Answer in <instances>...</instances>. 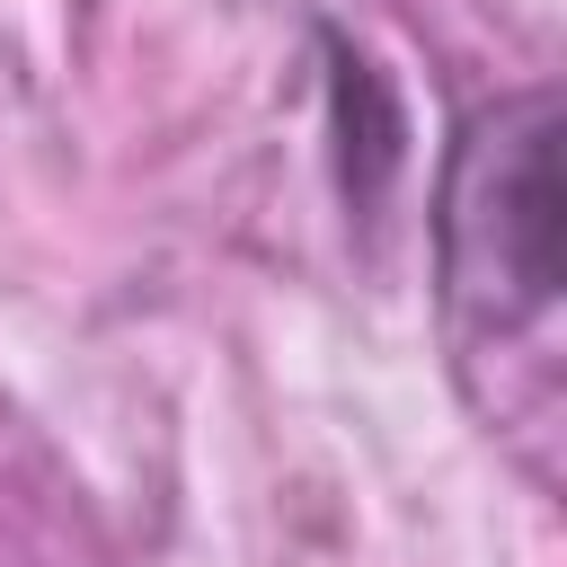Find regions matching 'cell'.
I'll return each instance as SVG.
<instances>
[{"mask_svg": "<svg viewBox=\"0 0 567 567\" xmlns=\"http://www.w3.org/2000/svg\"><path fill=\"white\" fill-rule=\"evenodd\" d=\"M434 239H443V284L461 319L505 337L558 310L567 195H558V97L549 89H523L461 124Z\"/></svg>", "mask_w": 567, "mask_h": 567, "instance_id": "1", "label": "cell"}]
</instances>
